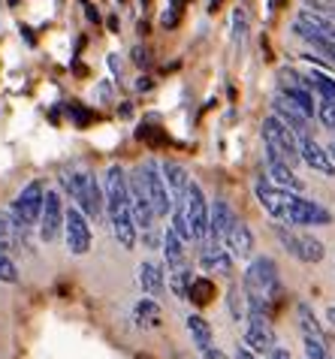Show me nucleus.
Wrapping results in <instances>:
<instances>
[{"label":"nucleus","mask_w":335,"mask_h":359,"mask_svg":"<svg viewBox=\"0 0 335 359\" xmlns=\"http://www.w3.org/2000/svg\"><path fill=\"white\" fill-rule=\"evenodd\" d=\"M103 194H106V212H109V224H112V233L118 238V245H121L124 251H133L139 226H136V221H133L130 187H127V175H124L121 166L106 169Z\"/></svg>","instance_id":"nucleus-1"},{"label":"nucleus","mask_w":335,"mask_h":359,"mask_svg":"<svg viewBox=\"0 0 335 359\" xmlns=\"http://www.w3.org/2000/svg\"><path fill=\"white\" fill-rule=\"evenodd\" d=\"M61 187L88 217H100L106 194H103V187H100V182H97L94 172H64Z\"/></svg>","instance_id":"nucleus-2"},{"label":"nucleus","mask_w":335,"mask_h":359,"mask_svg":"<svg viewBox=\"0 0 335 359\" xmlns=\"http://www.w3.org/2000/svg\"><path fill=\"white\" fill-rule=\"evenodd\" d=\"M242 287H245V293L266 296L272 305L284 296V290H281V278H278V266H275L272 257H254L251 266L245 269Z\"/></svg>","instance_id":"nucleus-3"},{"label":"nucleus","mask_w":335,"mask_h":359,"mask_svg":"<svg viewBox=\"0 0 335 359\" xmlns=\"http://www.w3.org/2000/svg\"><path fill=\"white\" fill-rule=\"evenodd\" d=\"M263 142H266V157H281L290 166L302 161L299 154V136L281 121L278 115H269L263 121Z\"/></svg>","instance_id":"nucleus-4"},{"label":"nucleus","mask_w":335,"mask_h":359,"mask_svg":"<svg viewBox=\"0 0 335 359\" xmlns=\"http://www.w3.org/2000/svg\"><path fill=\"white\" fill-rule=\"evenodd\" d=\"M43 203H46V187H43V182H31L22 194L15 196V203L9 205V217H13V224L22 229V233H27L34 224H39Z\"/></svg>","instance_id":"nucleus-5"},{"label":"nucleus","mask_w":335,"mask_h":359,"mask_svg":"<svg viewBox=\"0 0 335 359\" xmlns=\"http://www.w3.org/2000/svg\"><path fill=\"white\" fill-rule=\"evenodd\" d=\"M275 236H278V242L302 263H320L323 257H327L323 242L314 238L311 233H296V229H287L284 224H275Z\"/></svg>","instance_id":"nucleus-6"},{"label":"nucleus","mask_w":335,"mask_h":359,"mask_svg":"<svg viewBox=\"0 0 335 359\" xmlns=\"http://www.w3.org/2000/svg\"><path fill=\"white\" fill-rule=\"evenodd\" d=\"M139 169V175H142V184H145V191H149V199H151V205H154V215L157 217H166V215H172V194H170V187H166L163 182V172H160V163L157 161H145L142 166H136Z\"/></svg>","instance_id":"nucleus-7"},{"label":"nucleus","mask_w":335,"mask_h":359,"mask_svg":"<svg viewBox=\"0 0 335 359\" xmlns=\"http://www.w3.org/2000/svg\"><path fill=\"white\" fill-rule=\"evenodd\" d=\"M182 205H184L187 224H191V229H193V238H196V242H205V238H209V215H212V205L205 203V194H203V187L196 184V182L187 184Z\"/></svg>","instance_id":"nucleus-8"},{"label":"nucleus","mask_w":335,"mask_h":359,"mask_svg":"<svg viewBox=\"0 0 335 359\" xmlns=\"http://www.w3.org/2000/svg\"><path fill=\"white\" fill-rule=\"evenodd\" d=\"M254 196H257V203L269 212L275 221H281V224H290V212H293V191H284V187L278 184H269V182H260L254 184Z\"/></svg>","instance_id":"nucleus-9"},{"label":"nucleus","mask_w":335,"mask_h":359,"mask_svg":"<svg viewBox=\"0 0 335 359\" xmlns=\"http://www.w3.org/2000/svg\"><path fill=\"white\" fill-rule=\"evenodd\" d=\"M64 233H67V248H70V254L85 257L88 251H91V224H88V215L78 205L67 208Z\"/></svg>","instance_id":"nucleus-10"},{"label":"nucleus","mask_w":335,"mask_h":359,"mask_svg":"<svg viewBox=\"0 0 335 359\" xmlns=\"http://www.w3.org/2000/svg\"><path fill=\"white\" fill-rule=\"evenodd\" d=\"M64 199L57 191H46V203H43V215H39V238L43 242H55L57 233L64 226Z\"/></svg>","instance_id":"nucleus-11"},{"label":"nucleus","mask_w":335,"mask_h":359,"mask_svg":"<svg viewBox=\"0 0 335 359\" xmlns=\"http://www.w3.org/2000/svg\"><path fill=\"white\" fill-rule=\"evenodd\" d=\"M127 187H130V208H133V221L139 229H151L154 226V205H151V199H149V191H145V184H142V175H139V169L127 178Z\"/></svg>","instance_id":"nucleus-12"},{"label":"nucleus","mask_w":335,"mask_h":359,"mask_svg":"<svg viewBox=\"0 0 335 359\" xmlns=\"http://www.w3.org/2000/svg\"><path fill=\"white\" fill-rule=\"evenodd\" d=\"M332 221V215L323 205H317L314 199L305 196H293V212H290V224L287 226H327Z\"/></svg>","instance_id":"nucleus-13"},{"label":"nucleus","mask_w":335,"mask_h":359,"mask_svg":"<svg viewBox=\"0 0 335 359\" xmlns=\"http://www.w3.org/2000/svg\"><path fill=\"white\" fill-rule=\"evenodd\" d=\"M200 266L205 269V272L230 275L233 272V254L226 251L224 242H218V238H209V242L200 248Z\"/></svg>","instance_id":"nucleus-14"},{"label":"nucleus","mask_w":335,"mask_h":359,"mask_svg":"<svg viewBox=\"0 0 335 359\" xmlns=\"http://www.w3.org/2000/svg\"><path fill=\"white\" fill-rule=\"evenodd\" d=\"M299 154H302V163L305 166H311V169H317V172L335 178V163H332L329 151L314 142L311 133L308 136H299Z\"/></svg>","instance_id":"nucleus-15"},{"label":"nucleus","mask_w":335,"mask_h":359,"mask_svg":"<svg viewBox=\"0 0 335 359\" xmlns=\"http://www.w3.org/2000/svg\"><path fill=\"white\" fill-rule=\"evenodd\" d=\"M224 245H226V251L233 254V260H235V257H239V260H248V257L254 254V236H251L248 224L235 221L230 226V233L224 236Z\"/></svg>","instance_id":"nucleus-16"},{"label":"nucleus","mask_w":335,"mask_h":359,"mask_svg":"<svg viewBox=\"0 0 335 359\" xmlns=\"http://www.w3.org/2000/svg\"><path fill=\"white\" fill-rule=\"evenodd\" d=\"M272 115H278L281 121L287 124V127H290V130L296 133V136H308V115H302L299 109L293 106V103H290V100L284 97V94H281V97L272 103Z\"/></svg>","instance_id":"nucleus-17"},{"label":"nucleus","mask_w":335,"mask_h":359,"mask_svg":"<svg viewBox=\"0 0 335 359\" xmlns=\"http://www.w3.org/2000/svg\"><path fill=\"white\" fill-rule=\"evenodd\" d=\"M266 169H269L272 184L284 187V191H293V194H302V191H305L302 178L293 175L290 163H287V161H281V157H266Z\"/></svg>","instance_id":"nucleus-18"},{"label":"nucleus","mask_w":335,"mask_h":359,"mask_svg":"<svg viewBox=\"0 0 335 359\" xmlns=\"http://www.w3.org/2000/svg\"><path fill=\"white\" fill-rule=\"evenodd\" d=\"M235 221H239V217H235L233 208L226 205L224 199H214L212 215H209V238H218V242H224V236L230 233V226Z\"/></svg>","instance_id":"nucleus-19"},{"label":"nucleus","mask_w":335,"mask_h":359,"mask_svg":"<svg viewBox=\"0 0 335 359\" xmlns=\"http://www.w3.org/2000/svg\"><path fill=\"white\" fill-rule=\"evenodd\" d=\"M160 172H163V182H166V187H170V194H172V203H182L187 184H191V175H187V169L182 163H175V161H163L160 163Z\"/></svg>","instance_id":"nucleus-20"},{"label":"nucleus","mask_w":335,"mask_h":359,"mask_svg":"<svg viewBox=\"0 0 335 359\" xmlns=\"http://www.w3.org/2000/svg\"><path fill=\"white\" fill-rule=\"evenodd\" d=\"M139 287H142V293L151 296V299L160 296L163 287H166V272H163V266L145 260V263L139 266Z\"/></svg>","instance_id":"nucleus-21"},{"label":"nucleus","mask_w":335,"mask_h":359,"mask_svg":"<svg viewBox=\"0 0 335 359\" xmlns=\"http://www.w3.org/2000/svg\"><path fill=\"white\" fill-rule=\"evenodd\" d=\"M281 94L287 97L302 115H308V118L317 115V103H314V91H311V88H305V85H287V88H281Z\"/></svg>","instance_id":"nucleus-22"},{"label":"nucleus","mask_w":335,"mask_h":359,"mask_svg":"<svg viewBox=\"0 0 335 359\" xmlns=\"http://www.w3.org/2000/svg\"><path fill=\"white\" fill-rule=\"evenodd\" d=\"M184 238L175 233L172 226H166V233H163V257H166V266L170 269H179V266H184Z\"/></svg>","instance_id":"nucleus-23"},{"label":"nucleus","mask_w":335,"mask_h":359,"mask_svg":"<svg viewBox=\"0 0 335 359\" xmlns=\"http://www.w3.org/2000/svg\"><path fill=\"white\" fill-rule=\"evenodd\" d=\"M245 344H248L254 353H272L275 351L272 326H248V332H245Z\"/></svg>","instance_id":"nucleus-24"},{"label":"nucleus","mask_w":335,"mask_h":359,"mask_svg":"<svg viewBox=\"0 0 335 359\" xmlns=\"http://www.w3.org/2000/svg\"><path fill=\"white\" fill-rule=\"evenodd\" d=\"M133 320L142 329H151V326L160 323V305H157V299H151V296L139 299V302L133 305Z\"/></svg>","instance_id":"nucleus-25"},{"label":"nucleus","mask_w":335,"mask_h":359,"mask_svg":"<svg viewBox=\"0 0 335 359\" xmlns=\"http://www.w3.org/2000/svg\"><path fill=\"white\" fill-rule=\"evenodd\" d=\"M187 332H191L193 344H196V351H205V347H212V344H214L212 326H209V320H203L200 314H191V317H187Z\"/></svg>","instance_id":"nucleus-26"},{"label":"nucleus","mask_w":335,"mask_h":359,"mask_svg":"<svg viewBox=\"0 0 335 359\" xmlns=\"http://www.w3.org/2000/svg\"><path fill=\"white\" fill-rule=\"evenodd\" d=\"M214 293H218V290H214V281H212V278H193V281H191V290H187V299H191L193 305L203 308V305L212 302Z\"/></svg>","instance_id":"nucleus-27"},{"label":"nucleus","mask_w":335,"mask_h":359,"mask_svg":"<svg viewBox=\"0 0 335 359\" xmlns=\"http://www.w3.org/2000/svg\"><path fill=\"white\" fill-rule=\"evenodd\" d=\"M299 22L305 27H311V31H317L323 36H335V25L329 22V18H323V13H317V9H302L299 13Z\"/></svg>","instance_id":"nucleus-28"},{"label":"nucleus","mask_w":335,"mask_h":359,"mask_svg":"<svg viewBox=\"0 0 335 359\" xmlns=\"http://www.w3.org/2000/svg\"><path fill=\"white\" fill-rule=\"evenodd\" d=\"M296 317H299V329H302V335L323 338V326L317 323V317H314V311H311V305H308V302H299V305H296Z\"/></svg>","instance_id":"nucleus-29"},{"label":"nucleus","mask_w":335,"mask_h":359,"mask_svg":"<svg viewBox=\"0 0 335 359\" xmlns=\"http://www.w3.org/2000/svg\"><path fill=\"white\" fill-rule=\"evenodd\" d=\"M191 281H193V275H191V269H187V266L172 269L170 278H166V284H170V290L175 293V299H187V290H191Z\"/></svg>","instance_id":"nucleus-30"},{"label":"nucleus","mask_w":335,"mask_h":359,"mask_svg":"<svg viewBox=\"0 0 335 359\" xmlns=\"http://www.w3.org/2000/svg\"><path fill=\"white\" fill-rule=\"evenodd\" d=\"M305 85H308L320 100H323V97L335 100V79L327 76V73H311V76H305Z\"/></svg>","instance_id":"nucleus-31"},{"label":"nucleus","mask_w":335,"mask_h":359,"mask_svg":"<svg viewBox=\"0 0 335 359\" xmlns=\"http://www.w3.org/2000/svg\"><path fill=\"white\" fill-rule=\"evenodd\" d=\"M22 236H25V233L13 224V217H9V215H0V248H4V251H6V248H15Z\"/></svg>","instance_id":"nucleus-32"},{"label":"nucleus","mask_w":335,"mask_h":359,"mask_svg":"<svg viewBox=\"0 0 335 359\" xmlns=\"http://www.w3.org/2000/svg\"><path fill=\"white\" fill-rule=\"evenodd\" d=\"M170 226L184 238V242H193V229H191V224H187V215H184V205L182 203L172 205V224Z\"/></svg>","instance_id":"nucleus-33"},{"label":"nucleus","mask_w":335,"mask_h":359,"mask_svg":"<svg viewBox=\"0 0 335 359\" xmlns=\"http://www.w3.org/2000/svg\"><path fill=\"white\" fill-rule=\"evenodd\" d=\"M245 36H248V13L239 6V9H233V43L242 46Z\"/></svg>","instance_id":"nucleus-34"},{"label":"nucleus","mask_w":335,"mask_h":359,"mask_svg":"<svg viewBox=\"0 0 335 359\" xmlns=\"http://www.w3.org/2000/svg\"><path fill=\"white\" fill-rule=\"evenodd\" d=\"M0 284H18V269L4 248H0Z\"/></svg>","instance_id":"nucleus-35"},{"label":"nucleus","mask_w":335,"mask_h":359,"mask_svg":"<svg viewBox=\"0 0 335 359\" xmlns=\"http://www.w3.org/2000/svg\"><path fill=\"white\" fill-rule=\"evenodd\" d=\"M305 359H329L327 341H323V338H311V335H305Z\"/></svg>","instance_id":"nucleus-36"},{"label":"nucleus","mask_w":335,"mask_h":359,"mask_svg":"<svg viewBox=\"0 0 335 359\" xmlns=\"http://www.w3.org/2000/svg\"><path fill=\"white\" fill-rule=\"evenodd\" d=\"M317 118L323 121V127H332V130H335V100H329V97H323V100H320Z\"/></svg>","instance_id":"nucleus-37"},{"label":"nucleus","mask_w":335,"mask_h":359,"mask_svg":"<svg viewBox=\"0 0 335 359\" xmlns=\"http://www.w3.org/2000/svg\"><path fill=\"white\" fill-rule=\"evenodd\" d=\"M245 290H239V287H230V299H226V302H230V314H233V320H239V317L245 314Z\"/></svg>","instance_id":"nucleus-38"},{"label":"nucleus","mask_w":335,"mask_h":359,"mask_svg":"<svg viewBox=\"0 0 335 359\" xmlns=\"http://www.w3.org/2000/svg\"><path fill=\"white\" fill-rule=\"evenodd\" d=\"M70 115H73V121H76V124H91V121H94V115H91V112H88V109H82V106H76V103L70 106Z\"/></svg>","instance_id":"nucleus-39"},{"label":"nucleus","mask_w":335,"mask_h":359,"mask_svg":"<svg viewBox=\"0 0 335 359\" xmlns=\"http://www.w3.org/2000/svg\"><path fill=\"white\" fill-rule=\"evenodd\" d=\"M130 55H133V64H136V67H149V61H151V57H149V48H142V46H136Z\"/></svg>","instance_id":"nucleus-40"},{"label":"nucleus","mask_w":335,"mask_h":359,"mask_svg":"<svg viewBox=\"0 0 335 359\" xmlns=\"http://www.w3.org/2000/svg\"><path fill=\"white\" fill-rule=\"evenodd\" d=\"M179 13H182V9L170 6V13H163V18H160V22H163V27H175V25H179Z\"/></svg>","instance_id":"nucleus-41"},{"label":"nucleus","mask_w":335,"mask_h":359,"mask_svg":"<svg viewBox=\"0 0 335 359\" xmlns=\"http://www.w3.org/2000/svg\"><path fill=\"white\" fill-rule=\"evenodd\" d=\"M200 353H203V359H226V353L221 351V347H214V344L205 347V351H200Z\"/></svg>","instance_id":"nucleus-42"},{"label":"nucleus","mask_w":335,"mask_h":359,"mask_svg":"<svg viewBox=\"0 0 335 359\" xmlns=\"http://www.w3.org/2000/svg\"><path fill=\"white\" fill-rule=\"evenodd\" d=\"M109 69L115 76H121V57H118V55H109Z\"/></svg>","instance_id":"nucleus-43"},{"label":"nucleus","mask_w":335,"mask_h":359,"mask_svg":"<svg viewBox=\"0 0 335 359\" xmlns=\"http://www.w3.org/2000/svg\"><path fill=\"white\" fill-rule=\"evenodd\" d=\"M136 91H151V79L149 76H139V82H136Z\"/></svg>","instance_id":"nucleus-44"},{"label":"nucleus","mask_w":335,"mask_h":359,"mask_svg":"<svg viewBox=\"0 0 335 359\" xmlns=\"http://www.w3.org/2000/svg\"><path fill=\"white\" fill-rule=\"evenodd\" d=\"M235 359H257V356H254L251 347H239V351H235Z\"/></svg>","instance_id":"nucleus-45"},{"label":"nucleus","mask_w":335,"mask_h":359,"mask_svg":"<svg viewBox=\"0 0 335 359\" xmlns=\"http://www.w3.org/2000/svg\"><path fill=\"white\" fill-rule=\"evenodd\" d=\"M269 359H290V353L284 351V347H275V351L269 353Z\"/></svg>","instance_id":"nucleus-46"},{"label":"nucleus","mask_w":335,"mask_h":359,"mask_svg":"<svg viewBox=\"0 0 335 359\" xmlns=\"http://www.w3.org/2000/svg\"><path fill=\"white\" fill-rule=\"evenodd\" d=\"M97 97H106V100H109V97H112V88H109V85H106V82H103L100 88H97Z\"/></svg>","instance_id":"nucleus-47"},{"label":"nucleus","mask_w":335,"mask_h":359,"mask_svg":"<svg viewBox=\"0 0 335 359\" xmlns=\"http://www.w3.org/2000/svg\"><path fill=\"white\" fill-rule=\"evenodd\" d=\"M85 13H88V18H91V22H100V15H97V9H94L91 4H88V9H85Z\"/></svg>","instance_id":"nucleus-48"},{"label":"nucleus","mask_w":335,"mask_h":359,"mask_svg":"<svg viewBox=\"0 0 335 359\" xmlns=\"http://www.w3.org/2000/svg\"><path fill=\"white\" fill-rule=\"evenodd\" d=\"M327 320H329V323L335 326V305H332V308H329V311H327Z\"/></svg>","instance_id":"nucleus-49"},{"label":"nucleus","mask_w":335,"mask_h":359,"mask_svg":"<svg viewBox=\"0 0 335 359\" xmlns=\"http://www.w3.org/2000/svg\"><path fill=\"white\" fill-rule=\"evenodd\" d=\"M187 4V0H170V6H175V9H182Z\"/></svg>","instance_id":"nucleus-50"},{"label":"nucleus","mask_w":335,"mask_h":359,"mask_svg":"<svg viewBox=\"0 0 335 359\" xmlns=\"http://www.w3.org/2000/svg\"><path fill=\"white\" fill-rule=\"evenodd\" d=\"M327 151H329V157H332V163H335V139H332V142H329V148H327Z\"/></svg>","instance_id":"nucleus-51"}]
</instances>
